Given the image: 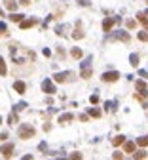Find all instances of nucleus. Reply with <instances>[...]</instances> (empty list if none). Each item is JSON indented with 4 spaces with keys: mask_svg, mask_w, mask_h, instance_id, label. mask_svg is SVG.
I'll list each match as a JSON object with an SVG mask.
<instances>
[{
    "mask_svg": "<svg viewBox=\"0 0 148 160\" xmlns=\"http://www.w3.org/2000/svg\"><path fill=\"white\" fill-rule=\"evenodd\" d=\"M10 55L14 63H25V61H32L34 59V53L30 50H27L25 46H19V44H11L10 46Z\"/></svg>",
    "mask_w": 148,
    "mask_h": 160,
    "instance_id": "obj_1",
    "label": "nucleus"
},
{
    "mask_svg": "<svg viewBox=\"0 0 148 160\" xmlns=\"http://www.w3.org/2000/svg\"><path fill=\"white\" fill-rule=\"evenodd\" d=\"M34 133H36V130H34V126H30V124H21L19 130H17V135L21 139H30V137H34Z\"/></svg>",
    "mask_w": 148,
    "mask_h": 160,
    "instance_id": "obj_2",
    "label": "nucleus"
},
{
    "mask_svg": "<svg viewBox=\"0 0 148 160\" xmlns=\"http://www.w3.org/2000/svg\"><path fill=\"white\" fill-rule=\"evenodd\" d=\"M91 61H93V57L87 55L86 59L80 63V76L82 78H89L91 76Z\"/></svg>",
    "mask_w": 148,
    "mask_h": 160,
    "instance_id": "obj_3",
    "label": "nucleus"
},
{
    "mask_svg": "<svg viewBox=\"0 0 148 160\" xmlns=\"http://www.w3.org/2000/svg\"><path fill=\"white\" fill-rule=\"evenodd\" d=\"M108 38H110V40H122L123 44H127V42L131 40V36H129V32H127V31H114Z\"/></svg>",
    "mask_w": 148,
    "mask_h": 160,
    "instance_id": "obj_4",
    "label": "nucleus"
},
{
    "mask_svg": "<svg viewBox=\"0 0 148 160\" xmlns=\"http://www.w3.org/2000/svg\"><path fill=\"white\" fill-rule=\"evenodd\" d=\"M53 80H55V82H70V80H74V73L72 71L57 73V74H53Z\"/></svg>",
    "mask_w": 148,
    "mask_h": 160,
    "instance_id": "obj_5",
    "label": "nucleus"
},
{
    "mask_svg": "<svg viewBox=\"0 0 148 160\" xmlns=\"http://www.w3.org/2000/svg\"><path fill=\"white\" fill-rule=\"evenodd\" d=\"M118 21H122V17H106L105 21H102V31L110 32L112 27H114V23H118Z\"/></svg>",
    "mask_w": 148,
    "mask_h": 160,
    "instance_id": "obj_6",
    "label": "nucleus"
},
{
    "mask_svg": "<svg viewBox=\"0 0 148 160\" xmlns=\"http://www.w3.org/2000/svg\"><path fill=\"white\" fill-rule=\"evenodd\" d=\"M42 91H46V94H50V95H51V94H55V91H57V90H55V84L51 82L50 78L42 80Z\"/></svg>",
    "mask_w": 148,
    "mask_h": 160,
    "instance_id": "obj_7",
    "label": "nucleus"
},
{
    "mask_svg": "<svg viewBox=\"0 0 148 160\" xmlns=\"http://www.w3.org/2000/svg\"><path fill=\"white\" fill-rule=\"evenodd\" d=\"M137 91H139V95H137V97H139V99H144L146 95H148V91H146V84H144V80H137Z\"/></svg>",
    "mask_w": 148,
    "mask_h": 160,
    "instance_id": "obj_8",
    "label": "nucleus"
},
{
    "mask_svg": "<svg viewBox=\"0 0 148 160\" xmlns=\"http://www.w3.org/2000/svg\"><path fill=\"white\" fill-rule=\"evenodd\" d=\"M101 78H102V82H116V80L120 78V73L118 71H110V73H105Z\"/></svg>",
    "mask_w": 148,
    "mask_h": 160,
    "instance_id": "obj_9",
    "label": "nucleus"
},
{
    "mask_svg": "<svg viewBox=\"0 0 148 160\" xmlns=\"http://www.w3.org/2000/svg\"><path fill=\"white\" fill-rule=\"evenodd\" d=\"M36 23H38V19H36V17H30V19H21V21H19V27H21L23 31H27V29H30L32 25H36Z\"/></svg>",
    "mask_w": 148,
    "mask_h": 160,
    "instance_id": "obj_10",
    "label": "nucleus"
},
{
    "mask_svg": "<svg viewBox=\"0 0 148 160\" xmlns=\"http://www.w3.org/2000/svg\"><path fill=\"white\" fill-rule=\"evenodd\" d=\"M0 153H2L4 158H10L11 153H14V143H6V145H2V147H0Z\"/></svg>",
    "mask_w": 148,
    "mask_h": 160,
    "instance_id": "obj_11",
    "label": "nucleus"
},
{
    "mask_svg": "<svg viewBox=\"0 0 148 160\" xmlns=\"http://www.w3.org/2000/svg\"><path fill=\"white\" fill-rule=\"evenodd\" d=\"M14 90L17 91V94H25L27 86H25V82H21V80H15V82H14Z\"/></svg>",
    "mask_w": 148,
    "mask_h": 160,
    "instance_id": "obj_12",
    "label": "nucleus"
},
{
    "mask_svg": "<svg viewBox=\"0 0 148 160\" xmlns=\"http://www.w3.org/2000/svg\"><path fill=\"white\" fill-rule=\"evenodd\" d=\"M4 6H6L10 11H15V10H17V2H15V0H4Z\"/></svg>",
    "mask_w": 148,
    "mask_h": 160,
    "instance_id": "obj_13",
    "label": "nucleus"
},
{
    "mask_svg": "<svg viewBox=\"0 0 148 160\" xmlns=\"http://www.w3.org/2000/svg\"><path fill=\"white\" fill-rule=\"evenodd\" d=\"M105 107H106L108 112H114V111H116V107H118V101H106Z\"/></svg>",
    "mask_w": 148,
    "mask_h": 160,
    "instance_id": "obj_14",
    "label": "nucleus"
},
{
    "mask_svg": "<svg viewBox=\"0 0 148 160\" xmlns=\"http://www.w3.org/2000/svg\"><path fill=\"white\" fill-rule=\"evenodd\" d=\"M123 151H125V153H135V143L123 141Z\"/></svg>",
    "mask_w": 148,
    "mask_h": 160,
    "instance_id": "obj_15",
    "label": "nucleus"
},
{
    "mask_svg": "<svg viewBox=\"0 0 148 160\" xmlns=\"http://www.w3.org/2000/svg\"><path fill=\"white\" fill-rule=\"evenodd\" d=\"M72 118H74V116H72L70 112H65V114H61V116H59V122H61V124H66V122H70Z\"/></svg>",
    "mask_w": 148,
    "mask_h": 160,
    "instance_id": "obj_16",
    "label": "nucleus"
},
{
    "mask_svg": "<svg viewBox=\"0 0 148 160\" xmlns=\"http://www.w3.org/2000/svg\"><path fill=\"white\" fill-rule=\"evenodd\" d=\"M70 55L74 57V59H82L84 57V52L80 50V48H72V52H70Z\"/></svg>",
    "mask_w": 148,
    "mask_h": 160,
    "instance_id": "obj_17",
    "label": "nucleus"
},
{
    "mask_svg": "<svg viewBox=\"0 0 148 160\" xmlns=\"http://www.w3.org/2000/svg\"><path fill=\"white\" fill-rule=\"evenodd\" d=\"M123 141H125V135H116V137L112 139V145H114V147H118V145H122Z\"/></svg>",
    "mask_w": 148,
    "mask_h": 160,
    "instance_id": "obj_18",
    "label": "nucleus"
},
{
    "mask_svg": "<svg viewBox=\"0 0 148 160\" xmlns=\"http://www.w3.org/2000/svg\"><path fill=\"white\" fill-rule=\"evenodd\" d=\"M87 114H89V116L99 118V116H101V111H99V109H93V107H89V109H87Z\"/></svg>",
    "mask_w": 148,
    "mask_h": 160,
    "instance_id": "obj_19",
    "label": "nucleus"
},
{
    "mask_svg": "<svg viewBox=\"0 0 148 160\" xmlns=\"http://www.w3.org/2000/svg\"><path fill=\"white\" fill-rule=\"evenodd\" d=\"M6 73H8V69H6V61L0 57V76H6Z\"/></svg>",
    "mask_w": 148,
    "mask_h": 160,
    "instance_id": "obj_20",
    "label": "nucleus"
},
{
    "mask_svg": "<svg viewBox=\"0 0 148 160\" xmlns=\"http://www.w3.org/2000/svg\"><path fill=\"white\" fill-rule=\"evenodd\" d=\"M137 21H139L141 25H144V27L148 25V19H146V15H144V14H137Z\"/></svg>",
    "mask_w": 148,
    "mask_h": 160,
    "instance_id": "obj_21",
    "label": "nucleus"
},
{
    "mask_svg": "<svg viewBox=\"0 0 148 160\" xmlns=\"http://www.w3.org/2000/svg\"><path fill=\"white\" fill-rule=\"evenodd\" d=\"M66 29H68L66 25H57V27H55V32L59 34V36H63V34L66 32Z\"/></svg>",
    "mask_w": 148,
    "mask_h": 160,
    "instance_id": "obj_22",
    "label": "nucleus"
},
{
    "mask_svg": "<svg viewBox=\"0 0 148 160\" xmlns=\"http://www.w3.org/2000/svg\"><path fill=\"white\" fill-rule=\"evenodd\" d=\"M72 38H74V40H80V38H84V31H82V29H76V31L72 32Z\"/></svg>",
    "mask_w": 148,
    "mask_h": 160,
    "instance_id": "obj_23",
    "label": "nucleus"
},
{
    "mask_svg": "<svg viewBox=\"0 0 148 160\" xmlns=\"http://www.w3.org/2000/svg\"><path fill=\"white\" fill-rule=\"evenodd\" d=\"M129 63H131L133 67H137V65H139V55H137V53H131V55H129Z\"/></svg>",
    "mask_w": 148,
    "mask_h": 160,
    "instance_id": "obj_24",
    "label": "nucleus"
},
{
    "mask_svg": "<svg viewBox=\"0 0 148 160\" xmlns=\"http://www.w3.org/2000/svg\"><path fill=\"white\" fill-rule=\"evenodd\" d=\"M27 107H29V105H27V103H25V101H21V103H17V105L14 107V111H15V112H19V111H25Z\"/></svg>",
    "mask_w": 148,
    "mask_h": 160,
    "instance_id": "obj_25",
    "label": "nucleus"
},
{
    "mask_svg": "<svg viewBox=\"0 0 148 160\" xmlns=\"http://www.w3.org/2000/svg\"><path fill=\"white\" fill-rule=\"evenodd\" d=\"M137 145L139 147H148V137H137Z\"/></svg>",
    "mask_w": 148,
    "mask_h": 160,
    "instance_id": "obj_26",
    "label": "nucleus"
},
{
    "mask_svg": "<svg viewBox=\"0 0 148 160\" xmlns=\"http://www.w3.org/2000/svg\"><path fill=\"white\" fill-rule=\"evenodd\" d=\"M139 40H142V42H148V32H144V31H139Z\"/></svg>",
    "mask_w": 148,
    "mask_h": 160,
    "instance_id": "obj_27",
    "label": "nucleus"
},
{
    "mask_svg": "<svg viewBox=\"0 0 148 160\" xmlns=\"http://www.w3.org/2000/svg\"><path fill=\"white\" fill-rule=\"evenodd\" d=\"M10 19H11V21H15V23H19V21L23 19V15H21V14H11V15H10Z\"/></svg>",
    "mask_w": 148,
    "mask_h": 160,
    "instance_id": "obj_28",
    "label": "nucleus"
},
{
    "mask_svg": "<svg viewBox=\"0 0 148 160\" xmlns=\"http://www.w3.org/2000/svg\"><path fill=\"white\" fill-rule=\"evenodd\" d=\"M8 120H10V124H15V122H17V112L14 111V112L10 114V118H8Z\"/></svg>",
    "mask_w": 148,
    "mask_h": 160,
    "instance_id": "obj_29",
    "label": "nucleus"
},
{
    "mask_svg": "<svg viewBox=\"0 0 148 160\" xmlns=\"http://www.w3.org/2000/svg\"><path fill=\"white\" fill-rule=\"evenodd\" d=\"M146 156H148V154H146L144 151H139V153H135V154H133V158H137V160H139V158H146Z\"/></svg>",
    "mask_w": 148,
    "mask_h": 160,
    "instance_id": "obj_30",
    "label": "nucleus"
},
{
    "mask_svg": "<svg viewBox=\"0 0 148 160\" xmlns=\"http://www.w3.org/2000/svg\"><path fill=\"white\" fill-rule=\"evenodd\" d=\"M89 101L93 103V105H97V103H99V95H97V94H93V95L89 97Z\"/></svg>",
    "mask_w": 148,
    "mask_h": 160,
    "instance_id": "obj_31",
    "label": "nucleus"
},
{
    "mask_svg": "<svg viewBox=\"0 0 148 160\" xmlns=\"http://www.w3.org/2000/svg\"><path fill=\"white\" fill-rule=\"evenodd\" d=\"M6 31H8V27H6V23H4V21H0V34H4Z\"/></svg>",
    "mask_w": 148,
    "mask_h": 160,
    "instance_id": "obj_32",
    "label": "nucleus"
},
{
    "mask_svg": "<svg viewBox=\"0 0 148 160\" xmlns=\"http://www.w3.org/2000/svg\"><path fill=\"white\" fill-rule=\"evenodd\" d=\"M68 158H72V160H78V158H82V154H80V153H72V154H68Z\"/></svg>",
    "mask_w": 148,
    "mask_h": 160,
    "instance_id": "obj_33",
    "label": "nucleus"
},
{
    "mask_svg": "<svg viewBox=\"0 0 148 160\" xmlns=\"http://www.w3.org/2000/svg\"><path fill=\"white\" fill-rule=\"evenodd\" d=\"M135 25H137V23H135L133 19H127V27H129V29H135Z\"/></svg>",
    "mask_w": 148,
    "mask_h": 160,
    "instance_id": "obj_34",
    "label": "nucleus"
},
{
    "mask_svg": "<svg viewBox=\"0 0 148 160\" xmlns=\"http://www.w3.org/2000/svg\"><path fill=\"white\" fill-rule=\"evenodd\" d=\"M42 53H44L46 57H50V55H51V50H50V48H44V52H42Z\"/></svg>",
    "mask_w": 148,
    "mask_h": 160,
    "instance_id": "obj_35",
    "label": "nucleus"
},
{
    "mask_svg": "<svg viewBox=\"0 0 148 160\" xmlns=\"http://www.w3.org/2000/svg\"><path fill=\"white\" fill-rule=\"evenodd\" d=\"M112 158H116V160H120V158H123V154H122V153H114V154H112Z\"/></svg>",
    "mask_w": 148,
    "mask_h": 160,
    "instance_id": "obj_36",
    "label": "nucleus"
},
{
    "mask_svg": "<svg viewBox=\"0 0 148 160\" xmlns=\"http://www.w3.org/2000/svg\"><path fill=\"white\" fill-rule=\"evenodd\" d=\"M80 120H82V122H87L89 116H87V114H80Z\"/></svg>",
    "mask_w": 148,
    "mask_h": 160,
    "instance_id": "obj_37",
    "label": "nucleus"
},
{
    "mask_svg": "<svg viewBox=\"0 0 148 160\" xmlns=\"http://www.w3.org/2000/svg\"><path fill=\"white\" fill-rule=\"evenodd\" d=\"M38 149H40V151H46V149H48V145H46V143H40Z\"/></svg>",
    "mask_w": 148,
    "mask_h": 160,
    "instance_id": "obj_38",
    "label": "nucleus"
},
{
    "mask_svg": "<svg viewBox=\"0 0 148 160\" xmlns=\"http://www.w3.org/2000/svg\"><path fill=\"white\" fill-rule=\"evenodd\" d=\"M0 139H2V141H6V139H8V132H4L2 135H0Z\"/></svg>",
    "mask_w": 148,
    "mask_h": 160,
    "instance_id": "obj_39",
    "label": "nucleus"
},
{
    "mask_svg": "<svg viewBox=\"0 0 148 160\" xmlns=\"http://www.w3.org/2000/svg\"><path fill=\"white\" fill-rule=\"evenodd\" d=\"M139 76H142V78H146V76H148V71H141V73H139Z\"/></svg>",
    "mask_w": 148,
    "mask_h": 160,
    "instance_id": "obj_40",
    "label": "nucleus"
},
{
    "mask_svg": "<svg viewBox=\"0 0 148 160\" xmlns=\"http://www.w3.org/2000/svg\"><path fill=\"white\" fill-rule=\"evenodd\" d=\"M21 4L23 6H29V0H21Z\"/></svg>",
    "mask_w": 148,
    "mask_h": 160,
    "instance_id": "obj_41",
    "label": "nucleus"
},
{
    "mask_svg": "<svg viewBox=\"0 0 148 160\" xmlns=\"http://www.w3.org/2000/svg\"><path fill=\"white\" fill-rule=\"evenodd\" d=\"M0 15H2V17H4V10H2V8H0Z\"/></svg>",
    "mask_w": 148,
    "mask_h": 160,
    "instance_id": "obj_42",
    "label": "nucleus"
},
{
    "mask_svg": "<svg viewBox=\"0 0 148 160\" xmlns=\"http://www.w3.org/2000/svg\"><path fill=\"white\" fill-rule=\"evenodd\" d=\"M144 15H146V19H148V10H146V11H144Z\"/></svg>",
    "mask_w": 148,
    "mask_h": 160,
    "instance_id": "obj_43",
    "label": "nucleus"
},
{
    "mask_svg": "<svg viewBox=\"0 0 148 160\" xmlns=\"http://www.w3.org/2000/svg\"><path fill=\"white\" fill-rule=\"evenodd\" d=\"M0 124H2V118H0Z\"/></svg>",
    "mask_w": 148,
    "mask_h": 160,
    "instance_id": "obj_44",
    "label": "nucleus"
},
{
    "mask_svg": "<svg viewBox=\"0 0 148 160\" xmlns=\"http://www.w3.org/2000/svg\"><path fill=\"white\" fill-rule=\"evenodd\" d=\"M146 31H148V25H146Z\"/></svg>",
    "mask_w": 148,
    "mask_h": 160,
    "instance_id": "obj_45",
    "label": "nucleus"
},
{
    "mask_svg": "<svg viewBox=\"0 0 148 160\" xmlns=\"http://www.w3.org/2000/svg\"><path fill=\"white\" fill-rule=\"evenodd\" d=\"M146 4H148V0H146Z\"/></svg>",
    "mask_w": 148,
    "mask_h": 160,
    "instance_id": "obj_46",
    "label": "nucleus"
}]
</instances>
